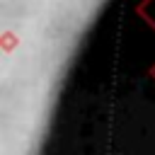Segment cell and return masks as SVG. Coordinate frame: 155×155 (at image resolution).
Wrapping results in <instances>:
<instances>
[{"mask_svg":"<svg viewBox=\"0 0 155 155\" xmlns=\"http://www.w3.org/2000/svg\"><path fill=\"white\" fill-rule=\"evenodd\" d=\"M145 12H148V15H150V22H153V24H155V0H150V5H148V7H145Z\"/></svg>","mask_w":155,"mask_h":155,"instance_id":"6da1fadb","label":"cell"}]
</instances>
